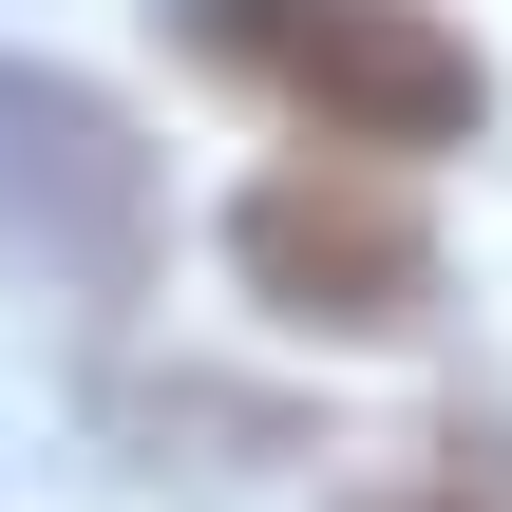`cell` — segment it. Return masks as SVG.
<instances>
[{
    "label": "cell",
    "instance_id": "7a4b0ae2",
    "mask_svg": "<svg viewBox=\"0 0 512 512\" xmlns=\"http://www.w3.org/2000/svg\"><path fill=\"white\" fill-rule=\"evenodd\" d=\"M0 266L19 285H76V304H133L152 285V152L57 57H0Z\"/></svg>",
    "mask_w": 512,
    "mask_h": 512
},
{
    "label": "cell",
    "instance_id": "3957f363",
    "mask_svg": "<svg viewBox=\"0 0 512 512\" xmlns=\"http://www.w3.org/2000/svg\"><path fill=\"white\" fill-rule=\"evenodd\" d=\"M228 266H247V304H285V323H323V342H399V323L437 304V228H418L380 171H266V190L228 209Z\"/></svg>",
    "mask_w": 512,
    "mask_h": 512
},
{
    "label": "cell",
    "instance_id": "277c9868",
    "mask_svg": "<svg viewBox=\"0 0 512 512\" xmlns=\"http://www.w3.org/2000/svg\"><path fill=\"white\" fill-rule=\"evenodd\" d=\"M399 512H475V494H399Z\"/></svg>",
    "mask_w": 512,
    "mask_h": 512
},
{
    "label": "cell",
    "instance_id": "6da1fadb",
    "mask_svg": "<svg viewBox=\"0 0 512 512\" xmlns=\"http://www.w3.org/2000/svg\"><path fill=\"white\" fill-rule=\"evenodd\" d=\"M171 38L209 76H247L266 114H304L323 152H456L494 114L475 38L437 0H171Z\"/></svg>",
    "mask_w": 512,
    "mask_h": 512
}]
</instances>
